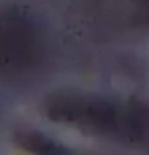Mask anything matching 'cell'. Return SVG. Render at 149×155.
I'll return each mask as SVG.
<instances>
[{
    "label": "cell",
    "mask_w": 149,
    "mask_h": 155,
    "mask_svg": "<svg viewBox=\"0 0 149 155\" xmlns=\"http://www.w3.org/2000/svg\"><path fill=\"white\" fill-rule=\"evenodd\" d=\"M49 116L63 123H74L96 133H112L125 137L127 106L86 96H59L49 104Z\"/></svg>",
    "instance_id": "1"
},
{
    "label": "cell",
    "mask_w": 149,
    "mask_h": 155,
    "mask_svg": "<svg viewBox=\"0 0 149 155\" xmlns=\"http://www.w3.org/2000/svg\"><path fill=\"white\" fill-rule=\"evenodd\" d=\"M18 143L37 155H70V151L65 147H61L59 143L51 141L41 133H23V135H18Z\"/></svg>",
    "instance_id": "2"
},
{
    "label": "cell",
    "mask_w": 149,
    "mask_h": 155,
    "mask_svg": "<svg viewBox=\"0 0 149 155\" xmlns=\"http://www.w3.org/2000/svg\"><path fill=\"white\" fill-rule=\"evenodd\" d=\"M139 15L145 23H149V0H139Z\"/></svg>",
    "instance_id": "3"
}]
</instances>
